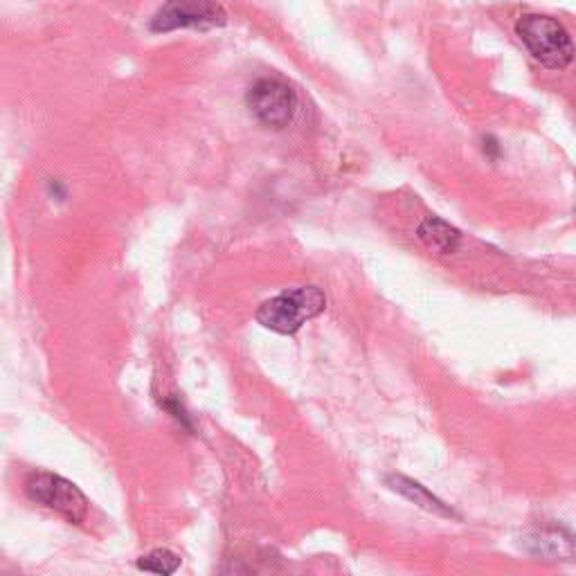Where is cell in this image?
<instances>
[{"label":"cell","instance_id":"1","mask_svg":"<svg viewBox=\"0 0 576 576\" xmlns=\"http://www.w3.org/2000/svg\"><path fill=\"white\" fill-rule=\"evenodd\" d=\"M324 309H327V298L318 286H300L264 302L257 309L255 318L262 327L275 333L294 335L309 320L318 318Z\"/></svg>","mask_w":576,"mask_h":576},{"label":"cell","instance_id":"2","mask_svg":"<svg viewBox=\"0 0 576 576\" xmlns=\"http://www.w3.org/2000/svg\"><path fill=\"white\" fill-rule=\"evenodd\" d=\"M515 30L525 47L534 54V60L541 62L545 68L561 71L572 64L574 43L558 21L541 14H527L521 19Z\"/></svg>","mask_w":576,"mask_h":576},{"label":"cell","instance_id":"3","mask_svg":"<svg viewBox=\"0 0 576 576\" xmlns=\"http://www.w3.org/2000/svg\"><path fill=\"white\" fill-rule=\"evenodd\" d=\"M25 493L32 502L56 511L73 525H79L86 521V515H88L86 495L62 476L32 473L25 482Z\"/></svg>","mask_w":576,"mask_h":576},{"label":"cell","instance_id":"4","mask_svg":"<svg viewBox=\"0 0 576 576\" xmlns=\"http://www.w3.org/2000/svg\"><path fill=\"white\" fill-rule=\"evenodd\" d=\"M227 21L225 10L216 0H167L151 19V30L158 34L177 30H210Z\"/></svg>","mask_w":576,"mask_h":576},{"label":"cell","instance_id":"5","mask_svg":"<svg viewBox=\"0 0 576 576\" xmlns=\"http://www.w3.org/2000/svg\"><path fill=\"white\" fill-rule=\"evenodd\" d=\"M248 106L262 125L270 129H284L296 118L298 95L291 86L279 79H259L248 90Z\"/></svg>","mask_w":576,"mask_h":576},{"label":"cell","instance_id":"6","mask_svg":"<svg viewBox=\"0 0 576 576\" xmlns=\"http://www.w3.org/2000/svg\"><path fill=\"white\" fill-rule=\"evenodd\" d=\"M419 239L439 255H450L459 246L457 230L437 216H430L419 225Z\"/></svg>","mask_w":576,"mask_h":576},{"label":"cell","instance_id":"7","mask_svg":"<svg viewBox=\"0 0 576 576\" xmlns=\"http://www.w3.org/2000/svg\"><path fill=\"white\" fill-rule=\"evenodd\" d=\"M387 482H390V487L396 491V493H401L403 498H408L410 502H415V504H419V506H424L426 511H430V513H439V515H455L439 498H435L426 487H422L419 482H415V480H410V478H403V476H392V478H387Z\"/></svg>","mask_w":576,"mask_h":576},{"label":"cell","instance_id":"8","mask_svg":"<svg viewBox=\"0 0 576 576\" xmlns=\"http://www.w3.org/2000/svg\"><path fill=\"white\" fill-rule=\"evenodd\" d=\"M179 567H181V558L169 550H151L149 554L138 558V569L162 574V576L174 574Z\"/></svg>","mask_w":576,"mask_h":576}]
</instances>
